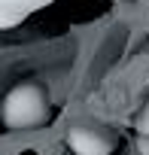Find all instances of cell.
I'll return each instance as SVG.
<instances>
[{
	"mask_svg": "<svg viewBox=\"0 0 149 155\" xmlns=\"http://www.w3.org/2000/svg\"><path fill=\"white\" fill-rule=\"evenodd\" d=\"M134 128H137L140 134H149V101H146V107L137 113V119H134Z\"/></svg>",
	"mask_w": 149,
	"mask_h": 155,
	"instance_id": "277c9868",
	"label": "cell"
},
{
	"mask_svg": "<svg viewBox=\"0 0 149 155\" xmlns=\"http://www.w3.org/2000/svg\"><path fill=\"white\" fill-rule=\"evenodd\" d=\"M49 3H55V0H0V31L22 25L28 15H34L37 9H43Z\"/></svg>",
	"mask_w": 149,
	"mask_h": 155,
	"instance_id": "3957f363",
	"label": "cell"
},
{
	"mask_svg": "<svg viewBox=\"0 0 149 155\" xmlns=\"http://www.w3.org/2000/svg\"><path fill=\"white\" fill-rule=\"evenodd\" d=\"M67 146L76 155H110L113 137L94 125H76V128L67 131Z\"/></svg>",
	"mask_w": 149,
	"mask_h": 155,
	"instance_id": "7a4b0ae2",
	"label": "cell"
},
{
	"mask_svg": "<svg viewBox=\"0 0 149 155\" xmlns=\"http://www.w3.org/2000/svg\"><path fill=\"white\" fill-rule=\"evenodd\" d=\"M3 125L6 128H15V131H25V128H37V125H46L49 116H52V107H49V97L40 85L34 82H22L15 85L6 97H3Z\"/></svg>",
	"mask_w": 149,
	"mask_h": 155,
	"instance_id": "6da1fadb",
	"label": "cell"
},
{
	"mask_svg": "<svg viewBox=\"0 0 149 155\" xmlns=\"http://www.w3.org/2000/svg\"><path fill=\"white\" fill-rule=\"evenodd\" d=\"M137 152L140 155H149V134H140L137 137Z\"/></svg>",
	"mask_w": 149,
	"mask_h": 155,
	"instance_id": "5b68a950",
	"label": "cell"
}]
</instances>
